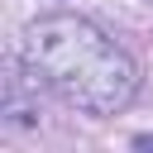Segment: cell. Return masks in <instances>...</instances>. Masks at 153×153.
<instances>
[{
  "label": "cell",
  "instance_id": "obj_1",
  "mask_svg": "<svg viewBox=\"0 0 153 153\" xmlns=\"http://www.w3.org/2000/svg\"><path fill=\"white\" fill-rule=\"evenodd\" d=\"M19 57L48 91L86 115H120L139 91L134 57L100 24L72 10L29 19L19 33Z\"/></svg>",
  "mask_w": 153,
  "mask_h": 153
}]
</instances>
